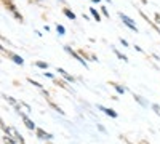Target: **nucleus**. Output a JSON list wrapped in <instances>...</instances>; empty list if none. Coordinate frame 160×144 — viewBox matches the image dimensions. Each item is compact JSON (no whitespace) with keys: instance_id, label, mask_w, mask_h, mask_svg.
<instances>
[{"instance_id":"1","label":"nucleus","mask_w":160,"mask_h":144,"mask_svg":"<svg viewBox=\"0 0 160 144\" xmlns=\"http://www.w3.org/2000/svg\"><path fill=\"white\" fill-rule=\"evenodd\" d=\"M2 128H3V132H5L7 135H10L11 138H15V139H19V141H21V144H24V141H22L21 135L16 132L15 128H11V127H5V125H2Z\"/></svg>"},{"instance_id":"2","label":"nucleus","mask_w":160,"mask_h":144,"mask_svg":"<svg viewBox=\"0 0 160 144\" xmlns=\"http://www.w3.org/2000/svg\"><path fill=\"white\" fill-rule=\"evenodd\" d=\"M120 18H122V21H123V22H125V24L128 26L130 29L136 31V26H135V22H133V21H131V19H130V18H128L127 15H122V13H120Z\"/></svg>"},{"instance_id":"3","label":"nucleus","mask_w":160,"mask_h":144,"mask_svg":"<svg viewBox=\"0 0 160 144\" xmlns=\"http://www.w3.org/2000/svg\"><path fill=\"white\" fill-rule=\"evenodd\" d=\"M98 109H99V111H102L104 114H108V115L114 117V119H115V117H117V112H115V111H112V109H108V107H102V106H98Z\"/></svg>"},{"instance_id":"4","label":"nucleus","mask_w":160,"mask_h":144,"mask_svg":"<svg viewBox=\"0 0 160 144\" xmlns=\"http://www.w3.org/2000/svg\"><path fill=\"white\" fill-rule=\"evenodd\" d=\"M21 117H22V120H24V123H26V127H28L29 130H34V128H35V125H34V122H32V120H29V119H28V117H26L24 114H21Z\"/></svg>"},{"instance_id":"5","label":"nucleus","mask_w":160,"mask_h":144,"mask_svg":"<svg viewBox=\"0 0 160 144\" xmlns=\"http://www.w3.org/2000/svg\"><path fill=\"white\" fill-rule=\"evenodd\" d=\"M37 135H38L40 138H47V139H50V138H51V135H50V133L43 132V130H40V128L37 130Z\"/></svg>"},{"instance_id":"6","label":"nucleus","mask_w":160,"mask_h":144,"mask_svg":"<svg viewBox=\"0 0 160 144\" xmlns=\"http://www.w3.org/2000/svg\"><path fill=\"white\" fill-rule=\"evenodd\" d=\"M19 107H21L26 114H29V112H31V107L28 106V104H24V102H18V109H19Z\"/></svg>"},{"instance_id":"7","label":"nucleus","mask_w":160,"mask_h":144,"mask_svg":"<svg viewBox=\"0 0 160 144\" xmlns=\"http://www.w3.org/2000/svg\"><path fill=\"white\" fill-rule=\"evenodd\" d=\"M58 72H59V74H62V75H64V77H66V78H68V80H69V82H74V78H72L71 75H68V74H66V72H64L62 69H58Z\"/></svg>"},{"instance_id":"8","label":"nucleus","mask_w":160,"mask_h":144,"mask_svg":"<svg viewBox=\"0 0 160 144\" xmlns=\"http://www.w3.org/2000/svg\"><path fill=\"white\" fill-rule=\"evenodd\" d=\"M64 15L68 16V18H71V19H75V15L72 11H69V10H64Z\"/></svg>"},{"instance_id":"9","label":"nucleus","mask_w":160,"mask_h":144,"mask_svg":"<svg viewBox=\"0 0 160 144\" xmlns=\"http://www.w3.org/2000/svg\"><path fill=\"white\" fill-rule=\"evenodd\" d=\"M11 58H13V61H15L16 64H19V66H21V64H22V58H19V56H15V55H13Z\"/></svg>"},{"instance_id":"10","label":"nucleus","mask_w":160,"mask_h":144,"mask_svg":"<svg viewBox=\"0 0 160 144\" xmlns=\"http://www.w3.org/2000/svg\"><path fill=\"white\" fill-rule=\"evenodd\" d=\"M90 11H91V15H93V16H95V18H96V21H99V15H98V11H96L95 8H91Z\"/></svg>"},{"instance_id":"11","label":"nucleus","mask_w":160,"mask_h":144,"mask_svg":"<svg viewBox=\"0 0 160 144\" xmlns=\"http://www.w3.org/2000/svg\"><path fill=\"white\" fill-rule=\"evenodd\" d=\"M37 66H38V67H42V69H47V67H48V64H47V62H42V61H38V62H37Z\"/></svg>"},{"instance_id":"12","label":"nucleus","mask_w":160,"mask_h":144,"mask_svg":"<svg viewBox=\"0 0 160 144\" xmlns=\"http://www.w3.org/2000/svg\"><path fill=\"white\" fill-rule=\"evenodd\" d=\"M152 109L155 111V114L160 115V106H158V104H152Z\"/></svg>"},{"instance_id":"13","label":"nucleus","mask_w":160,"mask_h":144,"mask_svg":"<svg viewBox=\"0 0 160 144\" xmlns=\"http://www.w3.org/2000/svg\"><path fill=\"white\" fill-rule=\"evenodd\" d=\"M3 141H5V144H15V141H11V139L8 138V135H7V136H3Z\"/></svg>"},{"instance_id":"14","label":"nucleus","mask_w":160,"mask_h":144,"mask_svg":"<svg viewBox=\"0 0 160 144\" xmlns=\"http://www.w3.org/2000/svg\"><path fill=\"white\" fill-rule=\"evenodd\" d=\"M56 29H58V32H59V34H64V32H66V29L62 27V26H58Z\"/></svg>"},{"instance_id":"15","label":"nucleus","mask_w":160,"mask_h":144,"mask_svg":"<svg viewBox=\"0 0 160 144\" xmlns=\"http://www.w3.org/2000/svg\"><path fill=\"white\" fill-rule=\"evenodd\" d=\"M114 87H115V90L118 91V93H123V91H125V90H123L122 87H118V85H114Z\"/></svg>"},{"instance_id":"16","label":"nucleus","mask_w":160,"mask_h":144,"mask_svg":"<svg viewBox=\"0 0 160 144\" xmlns=\"http://www.w3.org/2000/svg\"><path fill=\"white\" fill-rule=\"evenodd\" d=\"M115 55H117V56H118L120 59H123V61H128V59H127V58H125L123 55H120V53H118V51H115Z\"/></svg>"}]
</instances>
